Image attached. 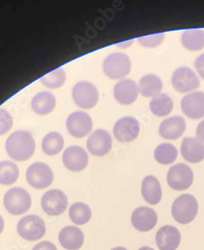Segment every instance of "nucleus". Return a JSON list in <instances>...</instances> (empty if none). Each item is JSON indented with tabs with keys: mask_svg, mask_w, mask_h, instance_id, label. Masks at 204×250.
Wrapping results in <instances>:
<instances>
[{
	"mask_svg": "<svg viewBox=\"0 0 204 250\" xmlns=\"http://www.w3.org/2000/svg\"><path fill=\"white\" fill-rule=\"evenodd\" d=\"M65 168L75 173L84 170L88 165V155L83 148L72 146L65 150L62 156Z\"/></svg>",
	"mask_w": 204,
	"mask_h": 250,
	"instance_id": "4468645a",
	"label": "nucleus"
},
{
	"mask_svg": "<svg viewBox=\"0 0 204 250\" xmlns=\"http://www.w3.org/2000/svg\"><path fill=\"white\" fill-rule=\"evenodd\" d=\"M167 183L172 190L182 191L189 189L194 182V173L184 164H177L170 168L167 176Z\"/></svg>",
	"mask_w": 204,
	"mask_h": 250,
	"instance_id": "0eeeda50",
	"label": "nucleus"
},
{
	"mask_svg": "<svg viewBox=\"0 0 204 250\" xmlns=\"http://www.w3.org/2000/svg\"><path fill=\"white\" fill-rule=\"evenodd\" d=\"M92 127V118L87 113L82 111L72 113L66 120V128L74 138H85L91 133Z\"/></svg>",
	"mask_w": 204,
	"mask_h": 250,
	"instance_id": "9b49d317",
	"label": "nucleus"
},
{
	"mask_svg": "<svg viewBox=\"0 0 204 250\" xmlns=\"http://www.w3.org/2000/svg\"><path fill=\"white\" fill-rule=\"evenodd\" d=\"M18 232L20 237L28 241L40 240L46 232L44 221L39 216H25L18 223Z\"/></svg>",
	"mask_w": 204,
	"mask_h": 250,
	"instance_id": "423d86ee",
	"label": "nucleus"
},
{
	"mask_svg": "<svg viewBox=\"0 0 204 250\" xmlns=\"http://www.w3.org/2000/svg\"><path fill=\"white\" fill-rule=\"evenodd\" d=\"M142 195L148 204L156 205L162 200V188L155 176H147L142 181Z\"/></svg>",
	"mask_w": 204,
	"mask_h": 250,
	"instance_id": "4be33fe9",
	"label": "nucleus"
},
{
	"mask_svg": "<svg viewBox=\"0 0 204 250\" xmlns=\"http://www.w3.org/2000/svg\"><path fill=\"white\" fill-rule=\"evenodd\" d=\"M181 154L187 162H202L204 160V143L195 138H184L181 146Z\"/></svg>",
	"mask_w": 204,
	"mask_h": 250,
	"instance_id": "aec40b11",
	"label": "nucleus"
},
{
	"mask_svg": "<svg viewBox=\"0 0 204 250\" xmlns=\"http://www.w3.org/2000/svg\"><path fill=\"white\" fill-rule=\"evenodd\" d=\"M72 98L79 107L90 110L98 103L99 93L97 87L92 83L81 81L74 86Z\"/></svg>",
	"mask_w": 204,
	"mask_h": 250,
	"instance_id": "39448f33",
	"label": "nucleus"
},
{
	"mask_svg": "<svg viewBox=\"0 0 204 250\" xmlns=\"http://www.w3.org/2000/svg\"><path fill=\"white\" fill-rule=\"evenodd\" d=\"M173 101L166 93H160V95L153 98L149 103V109L153 115L157 117H165L170 115L173 110Z\"/></svg>",
	"mask_w": 204,
	"mask_h": 250,
	"instance_id": "393cba45",
	"label": "nucleus"
},
{
	"mask_svg": "<svg viewBox=\"0 0 204 250\" xmlns=\"http://www.w3.org/2000/svg\"><path fill=\"white\" fill-rule=\"evenodd\" d=\"M199 212V204L196 198L190 194L177 197L172 204V215L175 221L182 225L191 223Z\"/></svg>",
	"mask_w": 204,
	"mask_h": 250,
	"instance_id": "f03ea898",
	"label": "nucleus"
},
{
	"mask_svg": "<svg viewBox=\"0 0 204 250\" xmlns=\"http://www.w3.org/2000/svg\"><path fill=\"white\" fill-rule=\"evenodd\" d=\"M182 43L186 50L199 52L204 48V31L202 30H187L182 34Z\"/></svg>",
	"mask_w": 204,
	"mask_h": 250,
	"instance_id": "a878e982",
	"label": "nucleus"
},
{
	"mask_svg": "<svg viewBox=\"0 0 204 250\" xmlns=\"http://www.w3.org/2000/svg\"><path fill=\"white\" fill-rule=\"evenodd\" d=\"M41 205L47 215L59 216L67 208V196L61 190H50L42 196Z\"/></svg>",
	"mask_w": 204,
	"mask_h": 250,
	"instance_id": "9d476101",
	"label": "nucleus"
},
{
	"mask_svg": "<svg viewBox=\"0 0 204 250\" xmlns=\"http://www.w3.org/2000/svg\"><path fill=\"white\" fill-rule=\"evenodd\" d=\"M139 88L132 80H121L114 88V97L118 103L123 105H132L137 101Z\"/></svg>",
	"mask_w": 204,
	"mask_h": 250,
	"instance_id": "a211bd4d",
	"label": "nucleus"
},
{
	"mask_svg": "<svg viewBox=\"0 0 204 250\" xmlns=\"http://www.w3.org/2000/svg\"><path fill=\"white\" fill-rule=\"evenodd\" d=\"M172 84L175 91L186 93L196 90L200 86V82L190 68L183 66L175 70L172 76Z\"/></svg>",
	"mask_w": 204,
	"mask_h": 250,
	"instance_id": "1a4fd4ad",
	"label": "nucleus"
},
{
	"mask_svg": "<svg viewBox=\"0 0 204 250\" xmlns=\"http://www.w3.org/2000/svg\"><path fill=\"white\" fill-rule=\"evenodd\" d=\"M57 105L55 96L49 92L38 93L32 99L31 107L37 115H47L53 112Z\"/></svg>",
	"mask_w": 204,
	"mask_h": 250,
	"instance_id": "5701e85b",
	"label": "nucleus"
},
{
	"mask_svg": "<svg viewBox=\"0 0 204 250\" xmlns=\"http://www.w3.org/2000/svg\"><path fill=\"white\" fill-rule=\"evenodd\" d=\"M5 148L13 160L20 162L26 161L35 154V139L28 131H16L6 141Z\"/></svg>",
	"mask_w": 204,
	"mask_h": 250,
	"instance_id": "f257e3e1",
	"label": "nucleus"
},
{
	"mask_svg": "<svg viewBox=\"0 0 204 250\" xmlns=\"http://www.w3.org/2000/svg\"><path fill=\"white\" fill-rule=\"evenodd\" d=\"M31 204L30 194L22 188L10 189L3 198L4 207L12 215L19 216L26 213L30 210Z\"/></svg>",
	"mask_w": 204,
	"mask_h": 250,
	"instance_id": "7ed1b4c3",
	"label": "nucleus"
},
{
	"mask_svg": "<svg viewBox=\"0 0 204 250\" xmlns=\"http://www.w3.org/2000/svg\"><path fill=\"white\" fill-rule=\"evenodd\" d=\"M13 118L8 110L0 109V136L4 135L11 130Z\"/></svg>",
	"mask_w": 204,
	"mask_h": 250,
	"instance_id": "473e14b6",
	"label": "nucleus"
},
{
	"mask_svg": "<svg viewBox=\"0 0 204 250\" xmlns=\"http://www.w3.org/2000/svg\"><path fill=\"white\" fill-rule=\"evenodd\" d=\"M127 250L126 248L123 247H116L115 248V249H113V250Z\"/></svg>",
	"mask_w": 204,
	"mask_h": 250,
	"instance_id": "ea45409f",
	"label": "nucleus"
},
{
	"mask_svg": "<svg viewBox=\"0 0 204 250\" xmlns=\"http://www.w3.org/2000/svg\"><path fill=\"white\" fill-rule=\"evenodd\" d=\"M131 222L135 229L142 232H147L157 225V213L151 208L142 206L133 211Z\"/></svg>",
	"mask_w": 204,
	"mask_h": 250,
	"instance_id": "2eb2a0df",
	"label": "nucleus"
},
{
	"mask_svg": "<svg viewBox=\"0 0 204 250\" xmlns=\"http://www.w3.org/2000/svg\"><path fill=\"white\" fill-rule=\"evenodd\" d=\"M131 61L123 53H113L108 56L103 63L105 75L113 80H121L126 77L131 71Z\"/></svg>",
	"mask_w": 204,
	"mask_h": 250,
	"instance_id": "20e7f679",
	"label": "nucleus"
},
{
	"mask_svg": "<svg viewBox=\"0 0 204 250\" xmlns=\"http://www.w3.org/2000/svg\"><path fill=\"white\" fill-rule=\"evenodd\" d=\"M185 128V120L182 116H173L161 123L159 132L166 140H177L183 135Z\"/></svg>",
	"mask_w": 204,
	"mask_h": 250,
	"instance_id": "6ab92c4d",
	"label": "nucleus"
},
{
	"mask_svg": "<svg viewBox=\"0 0 204 250\" xmlns=\"http://www.w3.org/2000/svg\"><path fill=\"white\" fill-rule=\"evenodd\" d=\"M139 121L134 117L127 116L118 120L114 128V136L119 142L130 143L137 139L140 133Z\"/></svg>",
	"mask_w": 204,
	"mask_h": 250,
	"instance_id": "f8f14e48",
	"label": "nucleus"
},
{
	"mask_svg": "<svg viewBox=\"0 0 204 250\" xmlns=\"http://www.w3.org/2000/svg\"><path fill=\"white\" fill-rule=\"evenodd\" d=\"M59 242L65 250H80L84 242V235L80 228L66 227L59 233Z\"/></svg>",
	"mask_w": 204,
	"mask_h": 250,
	"instance_id": "412c9836",
	"label": "nucleus"
},
{
	"mask_svg": "<svg viewBox=\"0 0 204 250\" xmlns=\"http://www.w3.org/2000/svg\"><path fill=\"white\" fill-rule=\"evenodd\" d=\"M133 42H134L133 40H127L126 42H122V43H119V44H117V46L120 47V48H127L132 45Z\"/></svg>",
	"mask_w": 204,
	"mask_h": 250,
	"instance_id": "e433bc0d",
	"label": "nucleus"
},
{
	"mask_svg": "<svg viewBox=\"0 0 204 250\" xmlns=\"http://www.w3.org/2000/svg\"><path fill=\"white\" fill-rule=\"evenodd\" d=\"M156 245L160 250H176L179 247L182 236L174 226H163L156 234Z\"/></svg>",
	"mask_w": 204,
	"mask_h": 250,
	"instance_id": "f3484780",
	"label": "nucleus"
},
{
	"mask_svg": "<svg viewBox=\"0 0 204 250\" xmlns=\"http://www.w3.org/2000/svg\"><path fill=\"white\" fill-rule=\"evenodd\" d=\"M65 80H66V75L61 68H58L57 70L51 71L41 78V82L42 84L51 89H58L62 87L65 83Z\"/></svg>",
	"mask_w": 204,
	"mask_h": 250,
	"instance_id": "7c9ffc66",
	"label": "nucleus"
},
{
	"mask_svg": "<svg viewBox=\"0 0 204 250\" xmlns=\"http://www.w3.org/2000/svg\"><path fill=\"white\" fill-rule=\"evenodd\" d=\"M3 228H4V221L2 216L0 215V234L3 232Z\"/></svg>",
	"mask_w": 204,
	"mask_h": 250,
	"instance_id": "4c0bfd02",
	"label": "nucleus"
},
{
	"mask_svg": "<svg viewBox=\"0 0 204 250\" xmlns=\"http://www.w3.org/2000/svg\"><path fill=\"white\" fill-rule=\"evenodd\" d=\"M138 250H155L154 249H152V248L148 247V246H144V247L141 248Z\"/></svg>",
	"mask_w": 204,
	"mask_h": 250,
	"instance_id": "58836bf2",
	"label": "nucleus"
},
{
	"mask_svg": "<svg viewBox=\"0 0 204 250\" xmlns=\"http://www.w3.org/2000/svg\"><path fill=\"white\" fill-rule=\"evenodd\" d=\"M54 176L53 170L44 163H35L26 171V180L32 188L39 190L52 185Z\"/></svg>",
	"mask_w": 204,
	"mask_h": 250,
	"instance_id": "6e6552de",
	"label": "nucleus"
},
{
	"mask_svg": "<svg viewBox=\"0 0 204 250\" xmlns=\"http://www.w3.org/2000/svg\"><path fill=\"white\" fill-rule=\"evenodd\" d=\"M196 137L197 139L204 143V120L201 121L197 127Z\"/></svg>",
	"mask_w": 204,
	"mask_h": 250,
	"instance_id": "c9c22d12",
	"label": "nucleus"
},
{
	"mask_svg": "<svg viewBox=\"0 0 204 250\" xmlns=\"http://www.w3.org/2000/svg\"><path fill=\"white\" fill-rule=\"evenodd\" d=\"M194 67L196 69L199 75L204 80V53L196 58L194 62Z\"/></svg>",
	"mask_w": 204,
	"mask_h": 250,
	"instance_id": "72a5a7b5",
	"label": "nucleus"
},
{
	"mask_svg": "<svg viewBox=\"0 0 204 250\" xmlns=\"http://www.w3.org/2000/svg\"><path fill=\"white\" fill-rule=\"evenodd\" d=\"M87 150L92 155L102 157L107 155L112 148V138L109 132L97 129L90 135L87 141Z\"/></svg>",
	"mask_w": 204,
	"mask_h": 250,
	"instance_id": "ddd939ff",
	"label": "nucleus"
},
{
	"mask_svg": "<svg viewBox=\"0 0 204 250\" xmlns=\"http://www.w3.org/2000/svg\"><path fill=\"white\" fill-rule=\"evenodd\" d=\"M154 156L155 160L160 165H168L176 161L178 156V151L177 147L171 143H163L156 147Z\"/></svg>",
	"mask_w": 204,
	"mask_h": 250,
	"instance_id": "cd10ccee",
	"label": "nucleus"
},
{
	"mask_svg": "<svg viewBox=\"0 0 204 250\" xmlns=\"http://www.w3.org/2000/svg\"><path fill=\"white\" fill-rule=\"evenodd\" d=\"M164 38L165 35L163 33H159V34L139 38L138 42L144 48H154L160 46L163 43Z\"/></svg>",
	"mask_w": 204,
	"mask_h": 250,
	"instance_id": "2f4dec72",
	"label": "nucleus"
},
{
	"mask_svg": "<svg viewBox=\"0 0 204 250\" xmlns=\"http://www.w3.org/2000/svg\"><path fill=\"white\" fill-rule=\"evenodd\" d=\"M182 112L191 120L204 117V93L196 92L184 96L181 103Z\"/></svg>",
	"mask_w": 204,
	"mask_h": 250,
	"instance_id": "dca6fc26",
	"label": "nucleus"
},
{
	"mask_svg": "<svg viewBox=\"0 0 204 250\" xmlns=\"http://www.w3.org/2000/svg\"><path fill=\"white\" fill-rule=\"evenodd\" d=\"M64 147V138L60 133L52 132L42 139V151L49 156L58 155Z\"/></svg>",
	"mask_w": 204,
	"mask_h": 250,
	"instance_id": "bb28decb",
	"label": "nucleus"
},
{
	"mask_svg": "<svg viewBox=\"0 0 204 250\" xmlns=\"http://www.w3.org/2000/svg\"><path fill=\"white\" fill-rule=\"evenodd\" d=\"M32 250H58L55 245L49 241H42V242L35 245Z\"/></svg>",
	"mask_w": 204,
	"mask_h": 250,
	"instance_id": "f704fd0d",
	"label": "nucleus"
},
{
	"mask_svg": "<svg viewBox=\"0 0 204 250\" xmlns=\"http://www.w3.org/2000/svg\"><path fill=\"white\" fill-rule=\"evenodd\" d=\"M19 178L18 165L11 161L0 162V184L3 186L13 185Z\"/></svg>",
	"mask_w": 204,
	"mask_h": 250,
	"instance_id": "c756f323",
	"label": "nucleus"
},
{
	"mask_svg": "<svg viewBox=\"0 0 204 250\" xmlns=\"http://www.w3.org/2000/svg\"><path fill=\"white\" fill-rule=\"evenodd\" d=\"M70 220L76 225H84L89 222L92 217V210L84 203H75L69 210Z\"/></svg>",
	"mask_w": 204,
	"mask_h": 250,
	"instance_id": "c85d7f7f",
	"label": "nucleus"
},
{
	"mask_svg": "<svg viewBox=\"0 0 204 250\" xmlns=\"http://www.w3.org/2000/svg\"><path fill=\"white\" fill-rule=\"evenodd\" d=\"M139 92L144 98H155L163 89V81L155 75H144L140 80Z\"/></svg>",
	"mask_w": 204,
	"mask_h": 250,
	"instance_id": "b1692460",
	"label": "nucleus"
}]
</instances>
